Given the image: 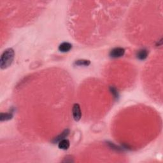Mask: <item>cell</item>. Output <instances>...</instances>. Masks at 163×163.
<instances>
[{"label":"cell","mask_w":163,"mask_h":163,"mask_svg":"<svg viewBox=\"0 0 163 163\" xmlns=\"http://www.w3.org/2000/svg\"><path fill=\"white\" fill-rule=\"evenodd\" d=\"M82 112L80 105L78 103H75L73 106V117L75 121H79L81 118Z\"/></svg>","instance_id":"3957f363"},{"label":"cell","mask_w":163,"mask_h":163,"mask_svg":"<svg viewBox=\"0 0 163 163\" xmlns=\"http://www.w3.org/2000/svg\"><path fill=\"white\" fill-rule=\"evenodd\" d=\"M70 146L69 141L68 139H62L59 141L58 143V147L62 150H68Z\"/></svg>","instance_id":"5b68a950"},{"label":"cell","mask_w":163,"mask_h":163,"mask_svg":"<svg viewBox=\"0 0 163 163\" xmlns=\"http://www.w3.org/2000/svg\"><path fill=\"white\" fill-rule=\"evenodd\" d=\"M90 63L91 62L89 61L84 60V59H82V60H78L75 62V64L77 66H87L90 64Z\"/></svg>","instance_id":"ba28073f"},{"label":"cell","mask_w":163,"mask_h":163,"mask_svg":"<svg viewBox=\"0 0 163 163\" xmlns=\"http://www.w3.org/2000/svg\"><path fill=\"white\" fill-rule=\"evenodd\" d=\"M72 45L71 43L69 42H63L59 46V50L62 52H68L72 49Z\"/></svg>","instance_id":"277c9868"},{"label":"cell","mask_w":163,"mask_h":163,"mask_svg":"<svg viewBox=\"0 0 163 163\" xmlns=\"http://www.w3.org/2000/svg\"><path fill=\"white\" fill-rule=\"evenodd\" d=\"M69 135V130L68 129H66L65 131L62 132L60 135H59L57 138H55L54 140V142H58V141H61L62 139H64L66 136Z\"/></svg>","instance_id":"52a82bcc"},{"label":"cell","mask_w":163,"mask_h":163,"mask_svg":"<svg viewBox=\"0 0 163 163\" xmlns=\"http://www.w3.org/2000/svg\"><path fill=\"white\" fill-rule=\"evenodd\" d=\"M12 117V115L10 113H1V121L9 120Z\"/></svg>","instance_id":"9c48e42d"},{"label":"cell","mask_w":163,"mask_h":163,"mask_svg":"<svg viewBox=\"0 0 163 163\" xmlns=\"http://www.w3.org/2000/svg\"><path fill=\"white\" fill-rule=\"evenodd\" d=\"M125 53L124 49L122 47H116L110 51V55L111 57L117 58L123 56Z\"/></svg>","instance_id":"7a4b0ae2"},{"label":"cell","mask_w":163,"mask_h":163,"mask_svg":"<svg viewBox=\"0 0 163 163\" xmlns=\"http://www.w3.org/2000/svg\"><path fill=\"white\" fill-rule=\"evenodd\" d=\"M14 50L11 48L3 52L0 60V66L1 69H6L10 66L14 59Z\"/></svg>","instance_id":"6da1fadb"},{"label":"cell","mask_w":163,"mask_h":163,"mask_svg":"<svg viewBox=\"0 0 163 163\" xmlns=\"http://www.w3.org/2000/svg\"><path fill=\"white\" fill-rule=\"evenodd\" d=\"M136 56L140 60H144L148 56V51L146 49H141L137 52Z\"/></svg>","instance_id":"8992f818"}]
</instances>
